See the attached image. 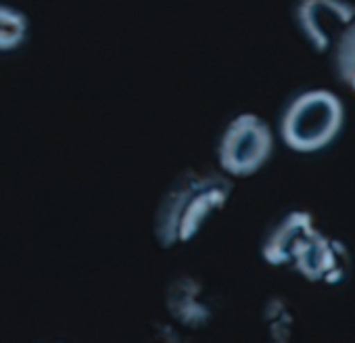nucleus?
Segmentation results:
<instances>
[{
    "label": "nucleus",
    "instance_id": "nucleus-8",
    "mask_svg": "<svg viewBox=\"0 0 355 343\" xmlns=\"http://www.w3.org/2000/svg\"><path fill=\"white\" fill-rule=\"evenodd\" d=\"M330 55L334 57V67H336L338 80L355 92V19L349 24V28L336 40Z\"/></svg>",
    "mask_w": 355,
    "mask_h": 343
},
{
    "label": "nucleus",
    "instance_id": "nucleus-7",
    "mask_svg": "<svg viewBox=\"0 0 355 343\" xmlns=\"http://www.w3.org/2000/svg\"><path fill=\"white\" fill-rule=\"evenodd\" d=\"M28 30L30 24L24 11L11 5H0V53L19 49L28 38Z\"/></svg>",
    "mask_w": 355,
    "mask_h": 343
},
{
    "label": "nucleus",
    "instance_id": "nucleus-5",
    "mask_svg": "<svg viewBox=\"0 0 355 343\" xmlns=\"http://www.w3.org/2000/svg\"><path fill=\"white\" fill-rule=\"evenodd\" d=\"M353 19L355 5L351 0H301L297 5V24L320 55H330Z\"/></svg>",
    "mask_w": 355,
    "mask_h": 343
},
{
    "label": "nucleus",
    "instance_id": "nucleus-4",
    "mask_svg": "<svg viewBox=\"0 0 355 343\" xmlns=\"http://www.w3.org/2000/svg\"><path fill=\"white\" fill-rule=\"evenodd\" d=\"M286 266L309 283L338 285L351 268L349 249L334 237H328L315 224H307L291 245Z\"/></svg>",
    "mask_w": 355,
    "mask_h": 343
},
{
    "label": "nucleus",
    "instance_id": "nucleus-1",
    "mask_svg": "<svg viewBox=\"0 0 355 343\" xmlns=\"http://www.w3.org/2000/svg\"><path fill=\"white\" fill-rule=\"evenodd\" d=\"M232 183L220 174L189 172L165 195L157 212L155 233L163 247L189 243L205 222L230 199Z\"/></svg>",
    "mask_w": 355,
    "mask_h": 343
},
{
    "label": "nucleus",
    "instance_id": "nucleus-3",
    "mask_svg": "<svg viewBox=\"0 0 355 343\" xmlns=\"http://www.w3.org/2000/svg\"><path fill=\"white\" fill-rule=\"evenodd\" d=\"M274 149V134L268 122L255 113L236 115L220 140V165L226 174L245 178L259 172Z\"/></svg>",
    "mask_w": 355,
    "mask_h": 343
},
{
    "label": "nucleus",
    "instance_id": "nucleus-2",
    "mask_svg": "<svg viewBox=\"0 0 355 343\" xmlns=\"http://www.w3.org/2000/svg\"><path fill=\"white\" fill-rule=\"evenodd\" d=\"M343 126V101L330 90L313 88L291 101L280 122V136L297 153H315L332 144Z\"/></svg>",
    "mask_w": 355,
    "mask_h": 343
},
{
    "label": "nucleus",
    "instance_id": "nucleus-6",
    "mask_svg": "<svg viewBox=\"0 0 355 343\" xmlns=\"http://www.w3.org/2000/svg\"><path fill=\"white\" fill-rule=\"evenodd\" d=\"M309 222H313V216L309 212H291L268 237L263 251H261L263 260L270 266H286V258H288L293 241Z\"/></svg>",
    "mask_w": 355,
    "mask_h": 343
}]
</instances>
